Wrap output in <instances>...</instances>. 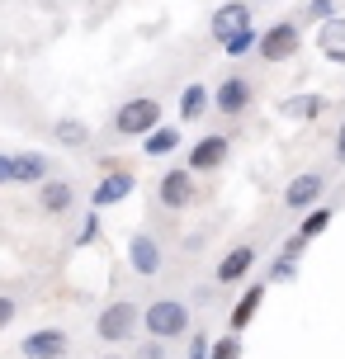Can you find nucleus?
Returning <instances> with one entry per match:
<instances>
[{
    "label": "nucleus",
    "mask_w": 345,
    "mask_h": 359,
    "mask_svg": "<svg viewBox=\"0 0 345 359\" xmlns=\"http://www.w3.org/2000/svg\"><path fill=\"white\" fill-rule=\"evenodd\" d=\"M142 331V307L137 303H128V298H114V303L100 307V317H95V336L104 345H123L133 341Z\"/></svg>",
    "instance_id": "1"
},
{
    "label": "nucleus",
    "mask_w": 345,
    "mask_h": 359,
    "mask_svg": "<svg viewBox=\"0 0 345 359\" xmlns=\"http://www.w3.org/2000/svg\"><path fill=\"white\" fill-rule=\"evenodd\" d=\"M260 62L265 67H284L293 57L303 53V29H298V19H274L270 29H260Z\"/></svg>",
    "instance_id": "2"
},
{
    "label": "nucleus",
    "mask_w": 345,
    "mask_h": 359,
    "mask_svg": "<svg viewBox=\"0 0 345 359\" xmlns=\"http://www.w3.org/2000/svg\"><path fill=\"white\" fill-rule=\"evenodd\" d=\"M156 128H161V104L151 95H133V100H123L114 109V133L119 137H147Z\"/></svg>",
    "instance_id": "3"
},
{
    "label": "nucleus",
    "mask_w": 345,
    "mask_h": 359,
    "mask_svg": "<svg viewBox=\"0 0 345 359\" xmlns=\"http://www.w3.org/2000/svg\"><path fill=\"white\" fill-rule=\"evenodd\" d=\"M142 326H147V336H156V341H180L189 331V307L180 298H156V303H147Z\"/></svg>",
    "instance_id": "4"
},
{
    "label": "nucleus",
    "mask_w": 345,
    "mask_h": 359,
    "mask_svg": "<svg viewBox=\"0 0 345 359\" xmlns=\"http://www.w3.org/2000/svg\"><path fill=\"white\" fill-rule=\"evenodd\" d=\"M227 156H232V137H227V133H203L199 142H189L184 165H189L194 175H213V170H222Z\"/></svg>",
    "instance_id": "5"
},
{
    "label": "nucleus",
    "mask_w": 345,
    "mask_h": 359,
    "mask_svg": "<svg viewBox=\"0 0 345 359\" xmlns=\"http://www.w3.org/2000/svg\"><path fill=\"white\" fill-rule=\"evenodd\" d=\"M156 203L165 213H184L194 203V170L189 165H170L161 180H156Z\"/></svg>",
    "instance_id": "6"
},
{
    "label": "nucleus",
    "mask_w": 345,
    "mask_h": 359,
    "mask_svg": "<svg viewBox=\"0 0 345 359\" xmlns=\"http://www.w3.org/2000/svg\"><path fill=\"white\" fill-rule=\"evenodd\" d=\"M128 269L137 274V279H156L165 269V255H161V241L147 232V227H137V232L128 236Z\"/></svg>",
    "instance_id": "7"
},
{
    "label": "nucleus",
    "mask_w": 345,
    "mask_h": 359,
    "mask_svg": "<svg viewBox=\"0 0 345 359\" xmlns=\"http://www.w3.org/2000/svg\"><path fill=\"white\" fill-rule=\"evenodd\" d=\"M67 350H72V336L62 326H38V331H29L19 341V355L24 359H67Z\"/></svg>",
    "instance_id": "8"
},
{
    "label": "nucleus",
    "mask_w": 345,
    "mask_h": 359,
    "mask_svg": "<svg viewBox=\"0 0 345 359\" xmlns=\"http://www.w3.org/2000/svg\"><path fill=\"white\" fill-rule=\"evenodd\" d=\"M251 100H255V90L246 76H222L218 90H213V109H218L222 118H241L251 109Z\"/></svg>",
    "instance_id": "9"
},
{
    "label": "nucleus",
    "mask_w": 345,
    "mask_h": 359,
    "mask_svg": "<svg viewBox=\"0 0 345 359\" xmlns=\"http://www.w3.org/2000/svg\"><path fill=\"white\" fill-rule=\"evenodd\" d=\"M255 255H260V251H255V241H236L232 251H227V255L218 260V269H213V279H218L222 288L241 284V279H246V274L255 269Z\"/></svg>",
    "instance_id": "10"
},
{
    "label": "nucleus",
    "mask_w": 345,
    "mask_h": 359,
    "mask_svg": "<svg viewBox=\"0 0 345 359\" xmlns=\"http://www.w3.org/2000/svg\"><path fill=\"white\" fill-rule=\"evenodd\" d=\"M133 189H137V175H133V170H104V180L90 189V208L104 213V208H114V203H123Z\"/></svg>",
    "instance_id": "11"
},
{
    "label": "nucleus",
    "mask_w": 345,
    "mask_h": 359,
    "mask_svg": "<svg viewBox=\"0 0 345 359\" xmlns=\"http://www.w3.org/2000/svg\"><path fill=\"white\" fill-rule=\"evenodd\" d=\"M208 29H213L218 43H227V38L241 34V29H255L251 24V5H246V0H222L218 10H213V19H208Z\"/></svg>",
    "instance_id": "12"
},
{
    "label": "nucleus",
    "mask_w": 345,
    "mask_h": 359,
    "mask_svg": "<svg viewBox=\"0 0 345 359\" xmlns=\"http://www.w3.org/2000/svg\"><path fill=\"white\" fill-rule=\"evenodd\" d=\"M322 194H327V180L317 175V170H308V175L289 180V189H284V208H289V213H308V208L322 203Z\"/></svg>",
    "instance_id": "13"
},
{
    "label": "nucleus",
    "mask_w": 345,
    "mask_h": 359,
    "mask_svg": "<svg viewBox=\"0 0 345 359\" xmlns=\"http://www.w3.org/2000/svg\"><path fill=\"white\" fill-rule=\"evenodd\" d=\"M38 208H43L48 217H67L76 208L72 180H43V184H38Z\"/></svg>",
    "instance_id": "14"
},
{
    "label": "nucleus",
    "mask_w": 345,
    "mask_h": 359,
    "mask_svg": "<svg viewBox=\"0 0 345 359\" xmlns=\"http://www.w3.org/2000/svg\"><path fill=\"white\" fill-rule=\"evenodd\" d=\"M265 293H270V279H260V284H251L241 298L232 303V317H227V331H246V326L260 317V303H265Z\"/></svg>",
    "instance_id": "15"
},
{
    "label": "nucleus",
    "mask_w": 345,
    "mask_h": 359,
    "mask_svg": "<svg viewBox=\"0 0 345 359\" xmlns=\"http://www.w3.org/2000/svg\"><path fill=\"white\" fill-rule=\"evenodd\" d=\"M317 53L327 57L331 67H345V15L317 24Z\"/></svg>",
    "instance_id": "16"
},
{
    "label": "nucleus",
    "mask_w": 345,
    "mask_h": 359,
    "mask_svg": "<svg viewBox=\"0 0 345 359\" xmlns=\"http://www.w3.org/2000/svg\"><path fill=\"white\" fill-rule=\"evenodd\" d=\"M208 109H213V90L199 86V81H189V86L180 90V104H175V114H180V128H184V123H199Z\"/></svg>",
    "instance_id": "17"
},
{
    "label": "nucleus",
    "mask_w": 345,
    "mask_h": 359,
    "mask_svg": "<svg viewBox=\"0 0 345 359\" xmlns=\"http://www.w3.org/2000/svg\"><path fill=\"white\" fill-rule=\"evenodd\" d=\"M327 95H317V90H303V95H289V100H284V114H289V118H298V123H312V118H322V114H327Z\"/></svg>",
    "instance_id": "18"
},
{
    "label": "nucleus",
    "mask_w": 345,
    "mask_h": 359,
    "mask_svg": "<svg viewBox=\"0 0 345 359\" xmlns=\"http://www.w3.org/2000/svg\"><path fill=\"white\" fill-rule=\"evenodd\" d=\"M53 142L67 147V151H81V147H90V123L86 118H72V114H62L53 123Z\"/></svg>",
    "instance_id": "19"
},
{
    "label": "nucleus",
    "mask_w": 345,
    "mask_h": 359,
    "mask_svg": "<svg viewBox=\"0 0 345 359\" xmlns=\"http://www.w3.org/2000/svg\"><path fill=\"white\" fill-rule=\"evenodd\" d=\"M142 151L151 156V161L175 156V151H180V128H175V123H161L156 133H147V137H142Z\"/></svg>",
    "instance_id": "20"
},
{
    "label": "nucleus",
    "mask_w": 345,
    "mask_h": 359,
    "mask_svg": "<svg viewBox=\"0 0 345 359\" xmlns=\"http://www.w3.org/2000/svg\"><path fill=\"white\" fill-rule=\"evenodd\" d=\"M48 180V156L43 151H15V184H43Z\"/></svg>",
    "instance_id": "21"
},
{
    "label": "nucleus",
    "mask_w": 345,
    "mask_h": 359,
    "mask_svg": "<svg viewBox=\"0 0 345 359\" xmlns=\"http://www.w3.org/2000/svg\"><path fill=\"white\" fill-rule=\"evenodd\" d=\"M331 217H336V208H327V203L308 208V213H303V222H298V236H303V241H317V236L331 227Z\"/></svg>",
    "instance_id": "22"
},
{
    "label": "nucleus",
    "mask_w": 345,
    "mask_h": 359,
    "mask_svg": "<svg viewBox=\"0 0 345 359\" xmlns=\"http://www.w3.org/2000/svg\"><path fill=\"white\" fill-rule=\"evenodd\" d=\"M255 48H260V29H241V34H232L227 43H222L227 57H246V53H255Z\"/></svg>",
    "instance_id": "23"
},
{
    "label": "nucleus",
    "mask_w": 345,
    "mask_h": 359,
    "mask_svg": "<svg viewBox=\"0 0 345 359\" xmlns=\"http://www.w3.org/2000/svg\"><path fill=\"white\" fill-rule=\"evenodd\" d=\"M213 359H241V331H227L213 341Z\"/></svg>",
    "instance_id": "24"
},
{
    "label": "nucleus",
    "mask_w": 345,
    "mask_h": 359,
    "mask_svg": "<svg viewBox=\"0 0 345 359\" xmlns=\"http://www.w3.org/2000/svg\"><path fill=\"white\" fill-rule=\"evenodd\" d=\"M289 279H298V260L279 251V260L270 265V284H289Z\"/></svg>",
    "instance_id": "25"
},
{
    "label": "nucleus",
    "mask_w": 345,
    "mask_h": 359,
    "mask_svg": "<svg viewBox=\"0 0 345 359\" xmlns=\"http://www.w3.org/2000/svg\"><path fill=\"white\" fill-rule=\"evenodd\" d=\"M90 241H100V208L81 217V232H76V246H90Z\"/></svg>",
    "instance_id": "26"
},
{
    "label": "nucleus",
    "mask_w": 345,
    "mask_h": 359,
    "mask_svg": "<svg viewBox=\"0 0 345 359\" xmlns=\"http://www.w3.org/2000/svg\"><path fill=\"white\" fill-rule=\"evenodd\" d=\"M303 19H312V24H327V19H336V5H331V0H308Z\"/></svg>",
    "instance_id": "27"
},
{
    "label": "nucleus",
    "mask_w": 345,
    "mask_h": 359,
    "mask_svg": "<svg viewBox=\"0 0 345 359\" xmlns=\"http://www.w3.org/2000/svg\"><path fill=\"white\" fill-rule=\"evenodd\" d=\"M189 359H213V341L194 331V336H189Z\"/></svg>",
    "instance_id": "28"
},
{
    "label": "nucleus",
    "mask_w": 345,
    "mask_h": 359,
    "mask_svg": "<svg viewBox=\"0 0 345 359\" xmlns=\"http://www.w3.org/2000/svg\"><path fill=\"white\" fill-rule=\"evenodd\" d=\"M137 359H165V341H156V336H147V341L137 345Z\"/></svg>",
    "instance_id": "29"
},
{
    "label": "nucleus",
    "mask_w": 345,
    "mask_h": 359,
    "mask_svg": "<svg viewBox=\"0 0 345 359\" xmlns=\"http://www.w3.org/2000/svg\"><path fill=\"white\" fill-rule=\"evenodd\" d=\"M15 317H19V303L10 298V293H0V331H5V326L15 322Z\"/></svg>",
    "instance_id": "30"
},
{
    "label": "nucleus",
    "mask_w": 345,
    "mask_h": 359,
    "mask_svg": "<svg viewBox=\"0 0 345 359\" xmlns=\"http://www.w3.org/2000/svg\"><path fill=\"white\" fill-rule=\"evenodd\" d=\"M0 184H15V151H0Z\"/></svg>",
    "instance_id": "31"
},
{
    "label": "nucleus",
    "mask_w": 345,
    "mask_h": 359,
    "mask_svg": "<svg viewBox=\"0 0 345 359\" xmlns=\"http://www.w3.org/2000/svg\"><path fill=\"white\" fill-rule=\"evenodd\" d=\"M303 246H308V241H303V236L293 232V236H289V241H284V255H293V260H298V255H303Z\"/></svg>",
    "instance_id": "32"
},
{
    "label": "nucleus",
    "mask_w": 345,
    "mask_h": 359,
    "mask_svg": "<svg viewBox=\"0 0 345 359\" xmlns=\"http://www.w3.org/2000/svg\"><path fill=\"white\" fill-rule=\"evenodd\" d=\"M336 165H345V123L336 128Z\"/></svg>",
    "instance_id": "33"
},
{
    "label": "nucleus",
    "mask_w": 345,
    "mask_h": 359,
    "mask_svg": "<svg viewBox=\"0 0 345 359\" xmlns=\"http://www.w3.org/2000/svg\"><path fill=\"white\" fill-rule=\"evenodd\" d=\"M100 359H123V355H100Z\"/></svg>",
    "instance_id": "34"
}]
</instances>
